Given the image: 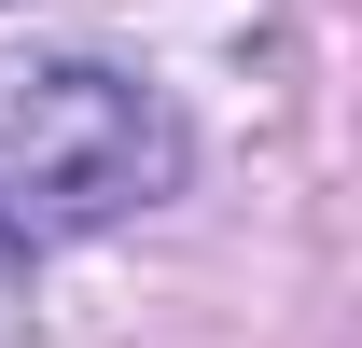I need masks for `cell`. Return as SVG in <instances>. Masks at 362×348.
Here are the masks:
<instances>
[{
	"label": "cell",
	"instance_id": "cell-1",
	"mask_svg": "<svg viewBox=\"0 0 362 348\" xmlns=\"http://www.w3.org/2000/svg\"><path fill=\"white\" fill-rule=\"evenodd\" d=\"M181 181L168 98L98 70V56H0V223L14 237H84Z\"/></svg>",
	"mask_w": 362,
	"mask_h": 348
},
{
	"label": "cell",
	"instance_id": "cell-2",
	"mask_svg": "<svg viewBox=\"0 0 362 348\" xmlns=\"http://www.w3.org/2000/svg\"><path fill=\"white\" fill-rule=\"evenodd\" d=\"M0 265H28V237H14V223H0Z\"/></svg>",
	"mask_w": 362,
	"mask_h": 348
}]
</instances>
